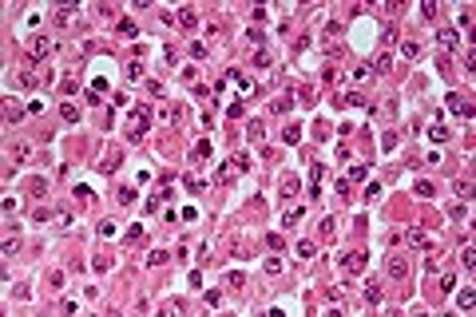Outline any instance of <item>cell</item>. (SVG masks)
<instances>
[{"mask_svg": "<svg viewBox=\"0 0 476 317\" xmlns=\"http://www.w3.org/2000/svg\"><path fill=\"white\" fill-rule=\"evenodd\" d=\"M444 103H448V107H452L456 115H464V119H472V103H468V99H464L460 91H448V99H444Z\"/></svg>", "mask_w": 476, "mask_h": 317, "instance_id": "1", "label": "cell"}, {"mask_svg": "<svg viewBox=\"0 0 476 317\" xmlns=\"http://www.w3.org/2000/svg\"><path fill=\"white\" fill-rule=\"evenodd\" d=\"M338 262H342V270H346V274H357V270H365V254H357V250L342 254Z\"/></svg>", "mask_w": 476, "mask_h": 317, "instance_id": "2", "label": "cell"}, {"mask_svg": "<svg viewBox=\"0 0 476 317\" xmlns=\"http://www.w3.org/2000/svg\"><path fill=\"white\" fill-rule=\"evenodd\" d=\"M234 175H242V171L234 167V158H226V163L218 167V175H215V183H218V187H226V183H234Z\"/></svg>", "mask_w": 476, "mask_h": 317, "instance_id": "3", "label": "cell"}, {"mask_svg": "<svg viewBox=\"0 0 476 317\" xmlns=\"http://www.w3.org/2000/svg\"><path fill=\"white\" fill-rule=\"evenodd\" d=\"M52 52H56V44H52L48 36H36V40H32V56H36V60H48Z\"/></svg>", "mask_w": 476, "mask_h": 317, "instance_id": "4", "label": "cell"}, {"mask_svg": "<svg viewBox=\"0 0 476 317\" xmlns=\"http://www.w3.org/2000/svg\"><path fill=\"white\" fill-rule=\"evenodd\" d=\"M322 175H326L322 163H309V195H322Z\"/></svg>", "mask_w": 476, "mask_h": 317, "instance_id": "5", "label": "cell"}, {"mask_svg": "<svg viewBox=\"0 0 476 317\" xmlns=\"http://www.w3.org/2000/svg\"><path fill=\"white\" fill-rule=\"evenodd\" d=\"M405 242L417 246V250H429V234H425V226H413V230L405 234Z\"/></svg>", "mask_w": 476, "mask_h": 317, "instance_id": "6", "label": "cell"}, {"mask_svg": "<svg viewBox=\"0 0 476 317\" xmlns=\"http://www.w3.org/2000/svg\"><path fill=\"white\" fill-rule=\"evenodd\" d=\"M436 40H440V48H444V52H456V48H460V36H456V32H440Z\"/></svg>", "mask_w": 476, "mask_h": 317, "instance_id": "7", "label": "cell"}, {"mask_svg": "<svg viewBox=\"0 0 476 317\" xmlns=\"http://www.w3.org/2000/svg\"><path fill=\"white\" fill-rule=\"evenodd\" d=\"M389 274H393V277H405V274H409V266H405V258H401V254H393V258H389Z\"/></svg>", "mask_w": 476, "mask_h": 317, "instance_id": "8", "label": "cell"}, {"mask_svg": "<svg viewBox=\"0 0 476 317\" xmlns=\"http://www.w3.org/2000/svg\"><path fill=\"white\" fill-rule=\"evenodd\" d=\"M472 301H476V297H472V285H464V289L456 293V305H460L464 313H472Z\"/></svg>", "mask_w": 476, "mask_h": 317, "instance_id": "9", "label": "cell"}, {"mask_svg": "<svg viewBox=\"0 0 476 317\" xmlns=\"http://www.w3.org/2000/svg\"><path fill=\"white\" fill-rule=\"evenodd\" d=\"M191 158H195V163L211 158V143H207V139H199V143H195V151H191Z\"/></svg>", "mask_w": 476, "mask_h": 317, "instance_id": "10", "label": "cell"}, {"mask_svg": "<svg viewBox=\"0 0 476 317\" xmlns=\"http://www.w3.org/2000/svg\"><path fill=\"white\" fill-rule=\"evenodd\" d=\"M373 72H381V76H385V72H393V56H389V52H381V56H377V64H373Z\"/></svg>", "mask_w": 476, "mask_h": 317, "instance_id": "11", "label": "cell"}, {"mask_svg": "<svg viewBox=\"0 0 476 317\" xmlns=\"http://www.w3.org/2000/svg\"><path fill=\"white\" fill-rule=\"evenodd\" d=\"M32 83H36V76H32L28 68H24V72H16V87H20V91H28Z\"/></svg>", "mask_w": 476, "mask_h": 317, "instance_id": "12", "label": "cell"}, {"mask_svg": "<svg viewBox=\"0 0 476 317\" xmlns=\"http://www.w3.org/2000/svg\"><path fill=\"white\" fill-rule=\"evenodd\" d=\"M230 83H234L238 91H254V83H250V79H246L242 72H230Z\"/></svg>", "mask_w": 476, "mask_h": 317, "instance_id": "13", "label": "cell"}, {"mask_svg": "<svg viewBox=\"0 0 476 317\" xmlns=\"http://www.w3.org/2000/svg\"><path fill=\"white\" fill-rule=\"evenodd\" d=\"M4 119H8V123H20V119H24L20 103H4Z\"/></svg>", "mask_w": 476, "mask_h": 317, "instance_id": "14", "label": "cell"}, {"mask_svg": "<svg viewBox=\"0 0 476 317\" xmlns=\"http://www.w3.org/2000/svg\"><path fill=\"white\" fill-rule=\"evenodd\" d=\"M60 115H64V123H80V107H76V103H64Z\"/></svg>", "mask_w": 476, "mask_h": 317, "instance_id": "15", "label": "cell"}, {"mask_svg": "<svg viewBox=\"0 0 476 317\" xmlns=\"http://www.w3.org/2000/svg\"><path fill=\"white\" fill-rule=\"evenodd\" d=\"M246 139L262 143V119H250V123H246Z\"/></svg>", "mask_w": 476, "mask_h": 317, "instance_id": "16", "label": "cell"}, {"mask_svg": "<svg viewBox=\"0 0 476 317\" xmlns=\"http://www.w3.org/2000/svg\"><path fill=\"white\" fill-rule=\"evenodd\" d=\"M28 155H32V143L16 139V143H12V158H28Z\"/></svg>", "mask_w": 476, "mask_h": 317, "instance_id": "17", "label": "cell"}, {"mask_svg": "<svg viewBox=\"0 0 476 317\" xmlns=\"http://www.w3.org/2000/svg\"><path fill=\"white\" fill-rule=\"evenodd\" d=\"M294 254H298L302 262H305V258H313V242H309V238H302V242L294 246Z\"/></svg>", "mask_w": 476, "mask_h": 317, "instance_id": "18", "label": "cell"}, {"mask_svg": "<svg viewBox=\"0 0 476 317\" xmlns=\"http://www.w3.org/2000/svg\"><path fill=\"white\" fill-rule=\"evenodd\" d=\"M179 24H183V28H195V24H199V20H195V8H179Z\"/></svg>", "mask_w": 476, "mask_h": 317, "instance_id": "19", "label": "cell"}, {"mask_svg": "<svg viewBox=\"0 0 476 317\" xmlns=\"http://www.w3.org/2000/svg\"><path fill=\"white\" fill-rule=\"evenodd\" d=\"M119 36H123V40H135V36H139V28H135L131 20H119Z\"/></svg>", "mask_w": 476, "mask_h": 317, "instance_id": "20", "label": "cell"}, {"mask_svg": "<svg viewBox=\"0 0 476 317\" xmlns=\"http://www.w3.org/2000/svg\"><path fill=\"white\" fill-rule=\"evenodd\" d=\"M52 222H56V226H72V210H64V206L52 210Z\"/></svg>", "mask_w": 476, "mask_h": 317, "instance_id": "21", "label": "cell"}, {"mask_svg": "<svg viewBox=\"0 0 476 317\" xmlns=\"http://www.w3.org/2000/svg\"><path fill=\"white\" fill-rule=\"evenodd\" d=\"M167 258H171L167 250H151V254H147V266H163Z\"/></svg>", "mask_w": 476, "mask_h": 317, "instance_id": "22", "label": "cell"}, {"mask_svg": "<svg viewBox=\"0 0 476 317\" xmlns=\"http://www.w3.org/2000/svg\"><path fill=\"white\" fill-rule=\"evenodd\" d=\"M401 56H405V60H417V56H421V48H417L413 40H405V44H401Z\"/></svg>", "mask_w": 476, "mask_h": 317, "instance_id": "23", "label": "cell"}, {"mask_svg": "<svg viewBox=\"0 0 476 317\" xmlns=\"http://www.w3.org/2000/svg\"><path fill=\"white\" fill-rule=\"evenodd\" d=\"M290 107H294V99H274V103H270V111H274V115H286Z\"/></svg>", "mask_w": 476, "mask_h": 317, "instance_id": "24", "label": "cell"}, {"mask_svg": "<svg viewBox=\"0 0 476 317\" xmlns=\"http://www.w3.org/2000/svg\"><path fill=\"white\" fill-rule=\"evenodd\" d=\"M365 175H369V163H357V167H353V171H349V183H361V179H365Z\"/></svg>", "mask_w": 476, "mask_h": 317, "instance_id": "25", "label": "cell"}, {"mask_svg": "<svg viewBox=\"0 0 476 317\" xmlns=\"http://www.w3.org/2000/svg\"><path fill=\"white\" fill-rule=\"evenodd\" d=\"M282 195H286V198H290V195H298V179H294V175H286V179H282Z\"/></svg>", "mask_w": 476, "mask_h": 317, "instance_id": "26", "label": "cell"}, {"mask_svg": "<svg viewBox=\"0 0 476 317\" xmlns=\"http://www.w3.org/2000/svg\"><path fill=\"white\" fill-rule=\"evenodd\" d=\"M417 195H421V198H433V195H436V187H433L429 179H421V183H417Z\"/></svg>", "mask_w": 476, "mask_h": 317, "instance_id": "27", "label": "cell"}, {"mask_svg": "<svg viewBox=\"0 0 476 317\" xmlns=\"http://www.w3.org/2000/svg\"><path fill=\"white\" fill-rule=\"evenodd\" d=\"M302 218H305V206H294V210H290V214H286V226H298V222H302Z\"/></svg>", "mask_w": 476, "mask_h": 317, "instance_id": "28", "label": "cell"}, {"mask_svg": "<svg viewBox=\"0 0 476 317\" xmlns=\"http://www.w3.org/2000/svg\"><path fill=\"white\" fill-rule=\"evenodd\" d=\"M468 191H472V179H456V195L468 198Z\"/></svg>", "mask_w": 476, "mask_h": 317, "instance_id": "29", "label": "cell"}, {"mask_svg": "<svg viewBox=\"0 0 476 317\" xmlns=\"http://www.w3.org/2000/svg\"><path fill=\"white\" fill-rule=\"evenodd\" d=\"M32 195L44 198V195H48V183H44V179H32Z\"/></svg>", "mask_w": 476, "mask_h": 317, "instance_id": "30", "label": "cell"}, {"mask_svg": "<svg viewBox=\"0 0 476 317\" xmlns=\"http://www.w3.org/2000/svg\"><path fill=\"white\" fill-rule=\"evenodd\" d=\"M365 301L377 305V301H381V289H377V285H365Z\"/></svg>", "mask_w": 476, "mask_h": 317, "instance_id": "31", "label": "cell"}, {"mask_svg": "<svg viewBox=\"0 0 476 317\" xmlns=\"http://www.w3.org/2000/svg\"><path fill=\"white\" fill-rule=\"evenodd\" d=\"M254 68H270V52H266V48L254 56Z\"/></svg>", "mask_w": 476, "mask_h": 317, "instance_id": "32", "label": "cell"}, {"mask_svg": "<svg viewBox=\"0 0 476 317\" xmlns=\"http://www.w3.org/2000/svg\"><path fill=\"white\" fill-rule=\"evenodd\" d=\"M429 135H433L436 143H444V139H448V127H429Z\"/></svg>", "mask_w": 476, "mask_h": 317, "instance_id": "33", "label": "cell"}, {"mask_svg": "<svg viewBox=\"0 0 476 317\" xmlns=\"http://www.w3.org/2000/svg\"><path fill=\"white\" fill-rule=\"evenodd\" d=\"M460 262H464L468 270H472V262H476V258H472V246H468V242H464V250H460Z\"/></svg>", "mask_w": 476, "mask_h": 317, "instance_id": "34", "label": "cell"}, {"mask_svg": "<svg viewBox=\"0 0 476 317\" xmlns=\"http://www.w3.org/2000/svg\"><path fill=\"white\" fill-rule=\"evenodd\" d=\"M234 167H238V171H246V167H250V155H242V151H238V155H234Z\"/></svg>", "mask_w": 476, "mask_h": 317, "instance_id": "35", "label": "cell"}, {"mask_svg": "<svg viewBox=\"0 0 476 317\" xmlns=\"http://www.w3.org/2000/svg\"><path fill=\"white\" fill-rule=\"evenodd\" d=\"M250 40H254V44L262 48V44H266V32H262V28H250Z\"/></svg>", "mask_w": 476, "mask_h": 317, "instance_id": "36", "label": "cell"}, {"mask_svg": "<svg viewBox=\"0 0 476 317\" xmlns=\"http://www.w3.org/2000/svg\"><path fill=\"white\" fill-rule=\"evenodd\" d=\"M191 56H195V60H203V56H207V44H199V40H195V44H191Z\"/></svg>", "mask_w": 476, "mask_h": 317, "instance_id": "37", "label": "cell"}, {"mask_svg": "<svg viewBox=\"0 0 476 317\" xmlns=\"http://www.w3.org/2000/svg\"><path fill=\"white\" fill-rule=\"evenodd\" d=\"M99 238H115V222H103V226H99Z\"/></svg>", "mask_w": 476, "mask_h": 317, "instance_id": "38", "label": "cell"}, {"mask_svg": "<svg viewBox=\"0 0 476 317\" xmlns=\"http://www.w3.org/2000/svg\"><path fill=\"white\" fill-rule=\"evenodd\" d=\"M326 317H342V309H330V313H326Z\"/></svg>", "mask_w": 476, "mask_h": 317, "instance_id": "39", "label": "cell"}, {"mask_svg": "<svg viewBox=\"0 0 476 317\" xmlns=\"http://www.w3.org/2000/svg\"><path fill=\"white\" fill-rule=\"evenodd\" d=\"M270 317H286V313H282V309H270Z\"/></svg>", "mask_w": 476, "mask_h": 317, "instance_id": "40", "label": "cell"}]
</instances>
